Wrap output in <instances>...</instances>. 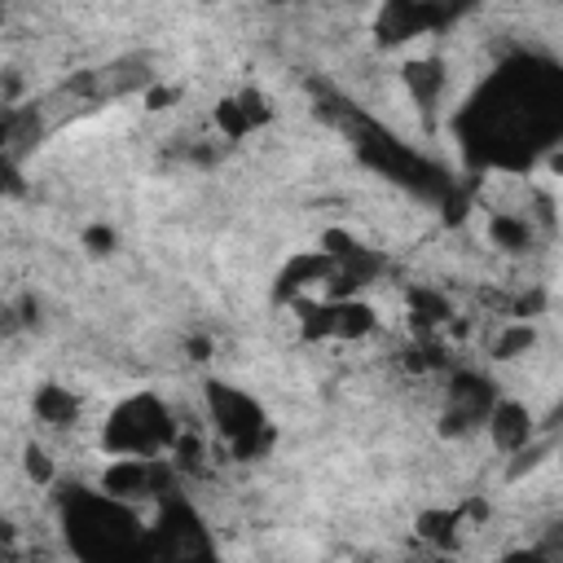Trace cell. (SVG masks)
<instances>
[{
  "instance_id": "obj_1",
  "label": "cell",
  "mask_w": 563,
  "mask_h": 563,
  "mask_svg": "<svg viewBox=\"0 0 563 563\" xmlns=\"http://www.w3.org/2000/svg\"><path fill=\"white\" fill-rule=\"evenodd\" d=\"M176 440H180V422L167 409V400L154 391L119 400L101 422V449L110 457H163L176 449Z\"/></svg>"
}]
</instances>
